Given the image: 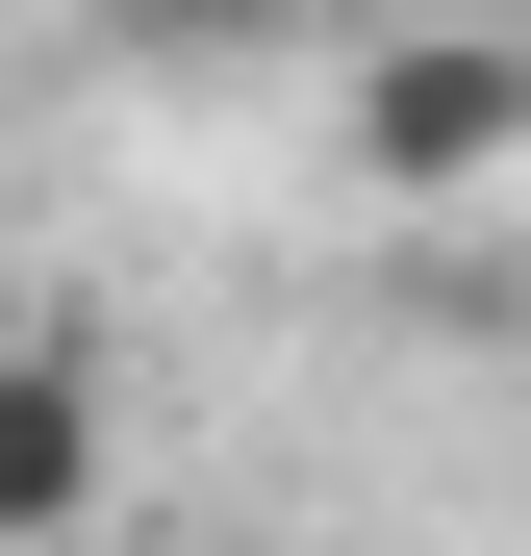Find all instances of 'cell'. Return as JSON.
<instances>
[{
    "label": "cell",
    "mask_w": 531,
    "mask_h": 556,
    "mask_svg": "<svg viewBox=\"0 0 531 556\" xmlns=\"http://www.w3.org/2000/svg\"><path fill=\"white\" fill-rule=\"evenodd\" d=\"M102 506V354L76 329H0V556H51Z\"/></svg>",
    "instance_id": "7a4b0ae2"
},
{
    "label": "cell",
    "mask_w": 531,
    "mask_h": 556,
    "mask_svg": "<svg viewBox=\"0 0 531 556\" xmlns=\"http://www.w3.org/2000/svg\"><path fill=\"white\" fill-rule=\"evenodd\" d=\"M279 26H304V0H102V51H127V76H253Z\"/></svg>",
    "instance_id": "3957f363"
},
{
    "label": "cell",
    "mask_w": 531,
    "mask_h": 556,
    "mask_svg": "<svg viewBox=\"0 0 531 556\" xmlns=\"http://www.w3.org/2000/svg\"><path fill=\"white\" fill-rule=\"evenodd\" d=\"M354 177H380V203H481V177H531V26H405L380 76H354Z\"/></svg>",
    "instance_id": "6da1fadb"
}]
</instances>
